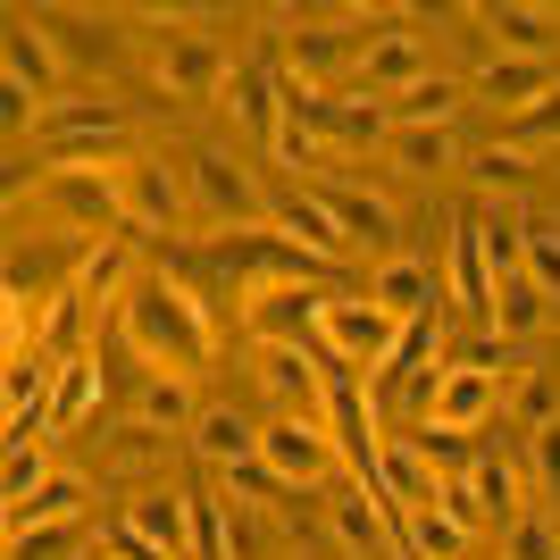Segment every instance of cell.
Masks as SVG:
<instances>
[{
  "label": "cell",
  "instance_id": "cell-1",
  "mask_svg": "<svg viewBox=\"0 0 560 560\" xmlns=\"http://www.w3.org/2000/svg\"><path fill=\"white\" fill-rule=\"evenodd\" d=\"M117 343L135 351L151 376H192V369H210V351H218V318L192 277L160 268V277H142L117 302Z\"/></svg>",
  "mask_w": 560,
  "mask_h": 560
},
{
  "label": "cell",
  "instance_id": "cell-2",
  "mask_svg": "<svg viewBox=\"0 0 560 560\" xmlns=\"http://www.w3.org/2000/svg\"><path fill=\"white\" fill-rule=\"evenodd\" d=\"M192 218L201 226H218V234H268V192H259V176L234 151H192Z\"/></svg>",
  "mask_w": 560,
  "mask_h": 560
},
{
  "label": "cell",
  "instance_id": "cell-3",
  "mask_svg": "<svg viewBox=\"0 0 560 560\" xmlns=\"http://www.w3.org/2000/svg\"><path fill=\"white\" fill-rule=\"evenodd\" d=\"M318 343H327L335 369H351V376H369V385H376V369H385L394 343H401V318H394V310H376L369 293H327V310H318Z\"/></svg>",
  "mask_w": 560,
  "mask_h": 560
},
{
  "label": "cell",
  "instance_id": "cell-4",
  "mask_svg": "<svg viewBox=\"0 0 560 560\" xmlns=\"http://www.w3.org/2000/svg\"><path fill=\"white\" fill-rule=\"evenodd\" d=\"M318 310H327V284L302 277V284H268L243 302V335L259 351H327L318 343Z\"/></svg>",
  "mask_w": 560,
  "mask_h": 560
},
{
  "label": "cell",
  "instance_id": "cell-5",
  "mask_svg": "<svg viewBox=\"0 0 560 560\" xmlns=\"http://www.w3.org/2000/svg\"><path fill=\"white\" fill-rule=\"evenodd\" d=\"M493 410H502V376L477 369V360H452V369L435 376V394L419 401V427H427V435H452V444H468V435H477Z\"/></svg>",
  "mask_w": 560,
  "mask_h": 560
},
{
  "label": "cell",
  "instance_id": "cell-6",
  "mask_svg": "<svg viewBox=\"0 0 560 560\" xmlns=\"http://www.w3.org/2000/svg\"><path fill=\"white\" fill-rule=\"evenodd\" d=\"M259 394L277 401V419H327L335 360L327 351H259Z\"/></svg>",
  "mask_w": 560,
  "mask_h": 560
},
{
  "label": "cell",
  "instance_id": "cell-7",
  "mask_svg": "<svg viewBox=\"0 0 560 560\" xmlns=\"http://www.w3.org/2000/svg\"><path fill=\"white\" fill-rule=\"evenodd\" d=\"M259 460H268L284 486L302 493V486H327L343 452H335L327 419H268V427H259Z\"/></svg>",
  "mask_w": 560,
  "mask_h": 560
},
{
  "label": "cell",
  "instance_id": "cell-8",
  "mask_svg": "<svg viewBox=\"0 0 560 560\" xmlns=\"http://www.w3.org/2000/svg\"><path fill=\"white\" fill-rule=\"evenodd\" d=\"M477 25L493 34L502 59H552L560 50V9H544V0H493V9H477Z\"/></svg>",
  "mask_w": 560,
  "mask_h": 560
},
{
  "label": "cell",
  "instance_id": "cell-9",
  "mask_svg": "<svg viewBox=\"0 0 560 560\" xmlns=\"http://www.w3.org/2000/svg\"><path fill=\"white\" fill-rule=\"evenodd\" d=\"M427 43L419 34H401V25H385V34H369V43H360V84H369L376 101H401L410 93V84H427Z\"/></svg>",
  "mask_w": 560,
  "mask_h": 560
},
{
  "label": "cell",
  "instance_id": "cell-10",
  "mask_svg": "<svg viewBox=\"0 0 560 560\" xmlns=\"http://www.w3.org/2000/svg\"><path fill=\"white\" fill-rule=\"evenodd\" d=\"M117 527H126L135 544H151V552H167V560H192V502H185L176 486H151V493H135Z\"/></svg>",
  "mask_w": 560,
  "mask_h": 560
},
{
  "label": "cell",
  "instance_id": "cell-11",
  "mask_svg": "<svg viewBox=\"0 0 560 560\" xmlns=\"http://www.w3.org/2000/svg\"><path fill=\"white\" fill-rule=\"evenodd\" d=\"M335 518V544L360 560H410V544H401V511H385V502H369V493H343V502H327Z\"/></svg>",
  "mask_w": 560,
  "mask_h": 560
},
{
  "label": "cell",
  "instance_id": "cell-12",
  "mask_svg": "<svg viewBox=\"0 0 560 560\" xmlns=\"http://www.w3.org/2000/svg\"><path fill=\"white\" fill-rule=\"evenodd\" d=\"M468 93H477V101H502L511 117H527L536 101L560 93V68H552V59H502V50H493L486 68L468 75Z\"/></svg>",
  "mask_w": 560,
  "mask_h": 560
},
{
  "label": "cell",
  "instance_id": "cell-13",
  "mask_svg": "<svg viewBox=\"0 0 560 560\" xmlns=\"http://www.w3.org/2000/svg\"><path fill=\"white\" fill-rule=\"evenodd\" d=\"M318 201H327V218L343 226L351 252H385L394 259V234H401L394 201H376V192H360V185H318Z\"/></svg>",
  "mask_w": 560,
  "mask_h": 560
},
{
  "label": "cell",
  "instance_id": "cell-14",
  "mask_svg": "<svg viewBox=\"0 0 560 560\" xmlns=\"http://www.w3.org/2000/svg\"><path fill=\"white\" fill-rule=\"evenodd\" d=\"M369 302H376V310H394L401 327H410V318H435V268H427V259H410V252L376 259Z\"/></svg>",
  "mask_w": 560,
  "mask_h": 560
},
{
  "label": "cell",
  "instance_id": "cell-15",
  "mask_svg": "<svg viewBox=\"0 0 560 560\" xmlns=\"http://www.w3.org/2000/svg\"><path fill=\"white\" fill-rule=\"evenodd\" d=\"M226 59H218L201 34H167V50H160V84L176 101H210V93H226Z\"/></svg>",
  "mask_w": 560,
  "mask_h": 560
},
{
  "label": "cell",
  "instance_id": "cell-16",
  "mask_svg": "<svg viewBox=\"0 0 560 560\" xmlns=\"http://www.w3.org/2000/svg\"><path fill=\"white\" fill-rule=\"evenodd\" d=\"M444 369H452V360H444V318H410L401 343H394V360L376 369V385H419V401H427Z\"/></svg>",
  "mask_w": 560,
  "mask_h": 560
},
{
  "label": "cell",
  "instance_id": "cell-17",
  "mask_svg": "<svg viewBox=\"0 0 560 560\" xmlns=\"http://www.w3.org/2000/svg\"><path fill=\"white\" fill-rule=\"evenodd\" d=\"M192 452L226 477V468H243V460H259V427L234 410V401H201V419H192Z\"/></svg>",
  "mask_w": 560,
  "mask_h": 560
},
{
  "label": "cell",
  "instance_id": "cell-18",
  "mask_svg": "<svg viewBox=\"0 0 560 560\" xmlns=\"http://www.w3.org/2000/svg\"><path fill=\"white\" fill-rule=\"evenodd\" d=\"M268 234H277L284 252H302V259H351L343 226L327 218V201H318V192H302V201H284V210L268 218Z\"/></svg>",
  "mask_w": 560,
  "mask_h": 560
},
{
  "label": "cell",
  "instance_id": "cell-19",
  "mask_svg": "<svg viewBox=\"0 0 560 560\" xmlns=\"http://www.w3.org/2000/svg\"><path fill=\"white\" fill-rule=\"evenodd\" d=\"M486 327L502 335L511 351H518V343H536V335L552 327V293H544L536 277H502V284H493V310H486Z\"/></svg>",
  "mask_w": 560,
  "mask_h": 560
},
{
  "label": "cell",
  "instance_id": "cell-20",
  "mask_svg": "<svg viewBox=\"0 0 560 560\" xmlns=\"http://www.w3.org/2000/svg\"><path fill=\"white\" fill-rule=\"evenodd\" d=\"M185 210H192V192L160 160H126V226H176Z\"/></svg>",
  "mask_w": 560,
  "mask_h": 560
},
{
  "label": "cell",
  "instance_id": "cell-21",
  "mask_svg": "<svg viewBox=\"0 0 560 560\" xmlns=\"http://www.w3.org/2000/svg\"><path fill=\"white\" fill-rule=\"evenodd\" d=\"M226 109L243 117L252 135L277 142V126H284V75H277V68H259V59H243V68L226 75Z\"/></svg>",
  "mask_w": 560,
  "mask_h": 560
},
{
  "label": "cell",
  "instance_id": "cell-22",
  "mask_svg": "<svg viewBox=\"0 0 560 560\" xmlns=\"http://www.w3.org/2000/svg\"><path fill=\"white\" fill-rule=\"evenodd\" d=\"M327 142L335 151H385V142H394V109H385L376 93L327 101Z\"/></svg>",
  "mask_w": 560,
  "mask_h": 560
},
{
  "label": "cell",
  "instance_id": "cell-23",
  "mask_svg": "<svg viewBox=\"0 0 560 560\" xmlns=\"http://www.w3.org/2000/svg\"><path fill=\"white\" fill-rule=\"evenodd\" d=\"M9 84L34 101H59V50L43 43L34 18H9Z\"/></svg>",
  "mask_w": 560,
  "mask_h": 560
},
{
  "label": "cell",
  "instance_id": "cell-24",
  "mask_svg": "<svg viewBox=\"0 0 560 560\" xmlns=\"http://www.w3.org/2000/svg\"><path fill=\"white\" fill-rule=\"evenodd\" d=\"M468 527L460 511H444V502H427V511H401V544H410V560H468Z\"/></svg>",
  "mask_w": 560,
  "mask_h": 560
},
{
  "label": "cell",
  "instance_id": "cell-25",
  "mask_svg": "<svg viewBox=\"0 0 560 560\" xmlns=\"http://www.w3.org/2000/svg\"><path fill=\"white\" fill-rule=\"evenodd\" d=\"M93 410H101V360L93 351H68V360H59V394H50V435L84 427Z\"/></svg>",
  "mask_w": 560,
  "mask_h": 560
},
{
  "label": "cell",
  "instance_id": "cell-26",
  "mask_svg": "<svg viewBox=\"0 0 560 560\" xmlns=\"http://www.w3.org/2000/svg\"><path fill=\"white\" fill-rule=\"evenodd\" d=\"M452 302L477 310V318L493 310V268H486V243H477V218L452 226Z\"/></svg>",
  "mask_w": 560,
  "mask_h": 560
},
{
  "label": "cell",
  "instance_id": "cell-27",
  "mask_svg": "<svg viewBox=\"0 0 560 560\" xmlns=\"http://www.w3.org/2000/svg\"><path fill=\"white\" fill-rule=\"evenodd\" d=\"M84 502H93V486L59 468V477H50L34 502H18V511H9V527H84Z\"/></svg>",
  "mask_w": 560,
  "mask_h": 560
},
{
  "label": "cell",
  "instance_id": "cell-28",
  "mask_svg": "<svg viewBox=\"0 0 560 560\" xmlns=\"http://www.w3.org/2000/svg\"><path fill=\"white\" fill-rule=\"evenodd\" d=\"M192 419H201V401H192L185 376H151V385H142L135 427H151V435H160V427H185V435H192Z\"/></svg>",
  "mask_w": 560,
  "mask_h": 560
},
{
  "label": "cell",
  "instance_id": "cell-29",
  "mask_svg": "<svg viewBox=\"0 0 560 560\" xmlns=\"http://www.w3.org/2000/svg\"><path fill=\"white\" fill-rule=\"evenodd\" d=\"M468 101V84L460 75H427V84H410V93L401 101H385V109H394V126H444L452 109H460Z\"/></svg>",
  "mask_w": 560,
  "mask_h": 560
},
{
  "label": "cell",
  "instance_id": "cell-30",
  "mask_svg": "<svg viewBox=\"0 0 560 560\" xmlns=\"http://www.w3.org/2000/svg\"><path fill=\"white\" fill-rule=\"evenodd\" d=\"M394 167H410V176H444L460 151H452V126H394Z\"/></svg>",
  "mask_w": 560,
  "mask_h": 560
},
{
  "label": "cell",
  "instance_id": "cell-31",
  "mask_svg": "<svg viewBox=\"0 0 560 560\" xmlns=\"http://www.w3.org/2000/svg\"><path fill=\"white\" fill-rule=\"evenodd\" d=\"M59 468H50V435H34V444H9V468H0V502L18 511V502H34V493L50 486Z\"/></svg>",
  "mask_w": 560,
  "mask_h": 560
},
{
  "label": "cell",
  "instance_id": "cell-32",
  "mask_svg": "<svg viewBox=\"0 0 560 560\" xmlns=\"http://www.w3.org/2000/svg\"><path fill=\"white\" fill-rule=\"evenodd\" d=\"M502 560H560V527H552V511L511 518V527H502Z\"/></svg>",
  "mask_w": 560,
  "mask_h": 560
},
{
  "label": "cell",
  "instance_id": "cell-33",
  "mask_svg": "<svg viewBox=\"0 0 560 560\" xmlns=\"http://www.w3.org/2000/svg\"><path fill=\"white\" fill-rule=\"evenodd\" d=\"M84 527H9V560H75Z\"/></svg>",
  "mask_w": 560,
  "mask_h": 560
},
{
  "label": "cell",
  "instance_id": "cell-34",
  "mask_svg": "<svg viewBox=\"0 0 560 560\" xmlns=\"http://www.w3.org/2000/svg\"><path fill=\"white\" fill-rule=\"evenodd\" d=\"M518 226H527V277L560 302V226H552V218H536V210L518 218Z\"/></svg>",
  "mask_w": 560,
  "mask_h": 560
},
{
  "label": "cell",
  "instance_id": "cell-35",
  "mask_svg": "<svg viewBox=\"0 0 560 560\" xmlns=\"http://www.w3.org/2000/svg\"><path fill=\"white\" fill-rule=\"evenodd\" d=\"M218 486H226V502H234V511H243V502H284V493H293V486L277 477V468H268V460H243V468H226Z\"/></svg>",
  "mask_w": 560,
  "mask_h": 560
},
{
  "label": "cell",
  "instance_id": "cell-36",
  "mask_svg": "<svg viewBox=\"0 0 560 560\" xmlns=\"http://www.w3.org/2000/svg\"><path fill=\"white\" fill-rule=\"evenodd\" d=\"M511 142L527 151V160H536V151H560V93H552V101H536L527 117H511Z\"/></svg>",
  "mask_w": 560,
  "mask_h": 560
},
{
  "label": "cell",
  "instance_id": "cell-37",
  "mask_svg": "<svg viewBox=\"0 0 560 560\" xmlns=\"http://www.w3.org/2000/svg\"><path fill=\"white\" fill-rule=\"evenodd\" d=\"M527 460H536V493H544V511H560V419L527 435Z\"/></svg>",
  "mask_w": 560,
  "mask_h": 560
},
{
  "label": "cell",
  "instance_id": "cell-38",
  "mask_svg": "<svg viewBox=\"0 0 560 560\" xmlns=\"http://www.w3.org/2000/svg\"><path fill=\"white\" fill-rule=\"evenodd\" d=\"M518 419H527V435L560 419V376L552 369H527V385H518Z\"/></svg>",
  "mask_w": 560,
  "mask_h": 560
},
{
  "label": "cell",
  "instance_id": "cell-39",
  "mask_svg": "<svg viewBox=\"0 0 560 560\" xmlns=\"http://www.w3.org/2000/svg\"><path fill=\"white\" fill-rule=\"evenodd\" d=\"M511 176H527V151H518V142H493V151H477V185H486V192H502Z\"/></svg>",
  "mask_w": 560,
  "mask_h": 560
},
{
  "label": "cell",
  "instance_id": "cell-40",
  "mask_svg": "<svg viewBox=\"0 0 560 560\" xmlns=\"http://www.w3.org/2000/svg\"><path fill=\"white\" fill-rule=\"evenodd\" d=\"M101 560H117V552H109V544H101Z\"/></svg>",
  "mask_w": 560,
  "mask_h": 560
},
{
  "label": "cell",
  "instance_id": "cell-41",
  "mask_svg": "<svg viewBox=\"0 0 560 560\" xmlns=\"http://www.w3.org/2000/svg\"><path fill=\"white\" fill-rule=\"evenodd\" d=\"M552 376H560V360H552Z\"/></svg>",
  "mask_w": 560,
  "mask_h": 560
},
{
  "label": "cell",
  "instance_id": "cell-42",
  "mask_svg": "<svg viewBox=\"0 0 560 560\" xmlns=\"http://www.w3.org/2000/svg\"><path fill=\"white\" fill-rule=\"evenodd\" d=\"M302 560H318V552H302Z\"/></svg>",
  "mask_w": 560,
  "mask_h": 560
}]
</instances>
